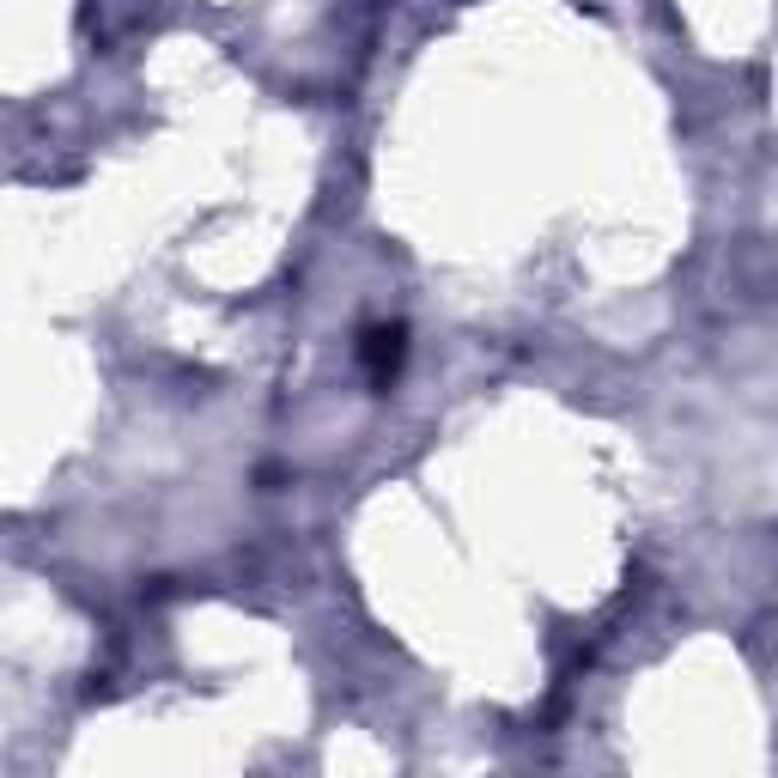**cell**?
<instances>
[{"instance_id":"1","label":"cell","mask_w":778,"mask_h":778,"mask_svg":"<svg viewBox=\"0 0 778 778\" xmlns=\"http://www.w3.org/2000/svg\"><path fill=\"white\" fill-rule=\"evenodd\" d=\"M396 359H402V329H377V335H371V371L389 377V371H396Z\"/></svg>"}]
</instances>
